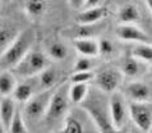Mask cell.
<instances>
[{
    "mask_svg": "<svg viewBox=\"0 0 152 133\" xmlns=\"http://www.w3.org/2000/svg\"><path fill=\"white\" fill-rule=\"evenodd\" d=\"M79 105L94 121L99 133H124L123 129H118L114 127L109 115L107 101L102 97V92H94L92 95L88 92L84 101Z\"/></svg>",
    "mask_w": 152,
    "mask_h": 133,
    "instance_id": "obj_1",
    "label": "cell"
},
{
    "mask_svg": "<svg viewBox=\"0 0 152 133\" xmlns=\"http://www.w3.org/2000/svg\"><path fill=\"white\" fill-rule=\"evenodd\" d=\"M35 42V32L31 28H27L22 32H18L17 37L9 45L4 53L0 55V67L3 69H12L22 59L26 57L28 51L32 50V45Z\"/></svg>",
    "mask_w": 152,
    "mask_h": 133,
    "instance_id": "obj_2",
    "label": "cell"
},
{
    "mask_svg": "<svg viewBox=\"0 0 152 133\" xmlns=\"http://www.w3.org/2000/svg\"><path fill=\"white\" fill-rule=\"evenodd\" d=\"M69 83L63 82L54 88L53 95L50 97L48 109L44 115V121L49 127H55L59 124H63V121L66 117L69 109Z\"/></svg>",
    "mask_w": 152,
    "mask_h": 133,
    "instance_id": "obj_3",
    "label": "cell"
},
{
    "mask_svg": "<svg viewBox=\"0 0 152 133\" xmlns=\"http://www.w3.org/2000/svg\"><path fill=\"white\" fill-rule=\"evenodd\" d=\"M46 67H49V58L39 50H31L26 54L22 60L12 68V73L23 79H28L37 76Z\"/></svg>",
    "mask_w": 152,
    "mask_h": 133,
    "instance_id": "obj_4",
    "label": "cell"
},
{
    "mask_svg": "<svg viewBox=\"0 0 152 133\" xmlns=\"http://www.w3.org/2000/svg\"><path fill=\"white\" fill-rule=\"evenodd\" d=\"M54 88L46 90V91H40L37 95H33L28 101H26V106H24L22 114L24 122L36 124L44 119V115L46 113V109H48Z\"/></svg>",
    "mask_w": 152,
    "mask_h": 133,
    "instance_id": "obj_5",
    "label": "cell"
},
{
    "mask_svg": "<svg viewBox=\"0 0 152 133\" xmlns=\"http://www.w3.org/2000/svg\"><path fill=\"white\" fill-rule=\"evenodd\" d=\"M128 114L134 127L143 133L151 131L152 127V108L151 102L130 101L128 105Z\"/></svg>",
    "mask_w": 152,
    "mask_h": 133,
    "instance_id": "obj_6",
    "label": "cell"
},
{
    "mask_svg": "<svg viewBox=\"0 0 152 133\" xmlns=\"http://www.w3.org/2000/svg\"><path fill=\"white\" fill-rule=\"evenodd\" d=\"M95 86L100 92L113 93L115 92L123 82V74L115 68H104L95 73L94 76Z\"/></svg>",
    "mask_w": 152,
    "mask_h": 133,
    "instance_id": "obj_7",
    "label": "cell"
},
{
    "mask_svg": "<svg viewBox=\"0 0 152 133\" xmlns=\"http://www.w3.org/2000/svg\"><path fill=\"white\" fill-rule=\"evenodd\" d=\"M109 115L114 124V127L118 129H123L124 126L128 122V105H126L125 97L119 92H113L111 96L107 100Z\"/></svg>",
    "mask_w": 152,
    "mask_h": 133,
    "instance_id": "obj_8",
    "label": "cell"
},
{
    "mask_svg": "<svg viewBox=\"0 0 152 133\" xmlns=\"http://www.w3.org/2000/svg\"><path fill=\"white\" fill-rule=\"evenodd\" d=\"M116 36L120 40L136 42V44H151V37L143 29L134 24H120L115 29Z\"/></svg>",
    "mask_w": 152,
    "mask_h": 133,
    "instance_id": "obj_9",
    "label": "cell"
},
{
    "mask_svg": "<svg viewBox=\"0 0 152 133\" xmlns=\"http://www.w3.org/2000/svg\"><path fill=\"white\" fill-rule=\"evenodd\" d=\"M125 96L130 101L136 102H151L152 91L150 85L141 81H133L125 86Z\"/></svg>",
    "mask_w": 152,
    "mask_h": 133,
    "instance_id": "obj_10",
    "label": "cell"
},
{
    "mask_svg": "<svg viewBox=\"0 0 152 133\" xmlns=\"http://www.w3.org/2000/svg\"><path fill=\"white\" fill-rule=\"evenodd\" d=\"M107 14L106 7L100 5L94 8H84L78 13L75 17V23L77 24H96L101 22Z\"/></svg>",
    "mask_w": 152,
    "mask_h": 133,
    "instance_id": "obj_11",
    "label": "cell"
},
{
    "mask_svg": "<svg viewBox=\"0 0 152 133\" xmlns=\"http://www.w3.org/2000/svg\"><path fill=\"white\" fill-rule=\"evenodd\" d=\"M17 111L15 101L10 96L0 98V124L4 131H8Z\"/></svg>",
    "mask_w": 152,
    "mask_h": 133,
    "instance_id": "obj_12",
    "label": "cell"
},
{
    "mask_svg": "<svg viewBox=\"0 0 152 133\" xmlns=\"http://www.w3.org/2000/svg\"><path fill=\"white\" fill-rule=\"evenodd\" d=\"M74 49L82 57L95 58L99 55V41L94 37L90 38H74L73 40Z\"/></svg>",
    "mask_w": 152,
    "mask_h": 133,
    "instance_id": "obj_13",
    "label": "cell"
},
{
    "mask_svg": "<svg viewBox=\"0 0 152 133\" xmlns=\"http://www.w3.org/2000/svg\"><path fill=\"white\" fill-rule=\"evenodd\" d=\"M146 63H142L134 59L132 57L124 59L121 62V65H120V72L123 76L126 77H130V78H137V77H141L146 73Z\"/></svg>",
    "mask_w": 152,
    "mask_h": 133,
    "instance_id": "obj_14",
    "label": "cell"
},
{
    "mask_svg": "<svg viewBox=\"0 0 152 133\" xmlns=\"http://www.w3.org/2000/svg\"><path fill=\"white\" fill-rule=\"evenodd\" d=\"M139 19H141V13L132 3L124 4L118 12V21L120 24H134Z\"/></svg>",
    "mask_w": 152,
    "mask_h": 133,
    "instance_id": "obj_15",
    "label": "cell"
},
{
    "mask_svg": "<svg viewBox=\"0 0 152 133\" xmlns=\"http://www.w3.org/2000/svg\"><path fill=\"white\" fill-rule=\"evenodd\" d=\"M37 86L41 88V91L51 90L56 86L58 82V72L54 68L46 67L44 71L37 74Z\"/></svg>",
    "mask_w": 152,
    "mask_h": 133,
    "instance_id": "obj_16",
    "label": "cell"
},
{
    "mask_svg": "<svg viewBox=\"0 0 152 133\" xmlns=\"http://www.w3.org/2000/svg\"><path fill=\"white\" fill-rule=\"evenodd\" d=\"M15 86H17V79L15 76L12 73V71L4 69L3 72H0V96L1 97L12 96Z\"/></svg>",
    "mask_w": 152,
    "mask_h": 133,
    "instance_id": "obj_17",
    "label": "cell"
},
{
    "mask_svg": "<svg viewBox=\"0 0 152 133\" xmlns=\"http://www.w3.org/2000/svg\"><path fill=\"white\" fill-rule=\"evenodd\" d=\"M35 95V86L33 82L31 83L28 79H24L23 82L17 83L15 88L12 96H13L14 101H19V102H26Z\"/></svg>",
    "mask_w": 152,
    "mask_h": 133,
    "instance_id": "obj_18",
    "label": "cell"
},
{
    "mask_svg": "<svg viewBox=\"0 0 152 133\" xmlns=\"http://www.w3.org/2000/svg\"><path fill=\"white\" fill-rule=\"evenodd\" d=\"M105 29V24L101 26V23L96 24H77V27L73 29V40L74 38H90L97 36L99 33Z\"/></svg>",
    "mask_w": 152,
    "mask_h": 133,
    "instance_id": "obj_19",
    "label": "cell"
},
{
    "mask_svg": "<svg viewBox=\"0 0 152 133\" xmlns=\"http://www.w3.org/2000/svg\"><path fill=\"white\" fill-rule=\"evenodd\" d=\"M90 88H88L87 83H70L69 85V90H68V95H69V100L73 104H81L84 101V98L87 97Z\"/></svg>",
    "mask_w": 152,
    "mask_h": 133,
    "instance_id": "obj_20",
    "label": "cell"
},
{
    "mask_svg": "<svg viewBox=\"0 0 152 133\" xmlns=\"http://www.w3.org/2000/svg\"><path fill=\"white\" fill-rule=\"evenodd\" d=\"M132 58L142 63H151L152 48L151 44H136L132 49Z\"/></svg>",
    "mask_w": 152,
    "mask_h": 133,
    "instance_id": "obj_21",
    "label": "cell"
},
{
    "mask_svg": "<svg viewBox=\"0 0 152 133\" xmlns=\"http://www.w3.org/2000/svg\"><path fill=\"white\" fill-rule=\"evenodd\" d=\"M48 3L46 0H28L26 3V12L32 18H40L45 14Z\"/></svg>",
    "mask_w": 152,
    "mask_h": 133,
    "instance_id": "obj_22",
    "label": "cell"
},
{
    "mask_svg": "<svg viewBox=\"0 0 152 133\" xmlns=\"http://www.w3.org/2000/svg\"><path fill=\"white\" fill-rule=\"evenodd\" d=\"M18 35V31L15 28L10 27H0V55L5 51L13 40Z\"/></svg>",
    "mask_w": 152,
    "mask_h": 133,
    "instance_id": "obj_23",
    "label": "cell"
},
{
    "mask_svg": "<svg viewBox=\"0 0 152 133\" xmlns=\"http://www.w3.org/2000/svg\"><path fill=\"white\" fill-rule=\"evenodd\" d=\"M68 55V48L60 41H55L53 44H50L49 50H48V58L53 59V60L60 62L64 60Z\"/></svg>",
    "mask_w": 152,
    "mask_h": 133,
    "instance_id": "obj_24",
    "label": "cell"
},
{
    "mask_svg": "<svg viewBox=\"0 0 152 133\" xmlns=\"http://www.w3.org/2000/svg\"><path fill=\"white\" fill-rule=\"evenodd\" d=\"M61 133H84L83 124L73 115H66L63 121Z\"/></svg>",
    "mask_w": 152,
    "mask_h": 133,
    "instance_id": "obj_25",
    "label": "cell"
},
{
    "mask_svg": "<svg viewBox=\"0 0 152 133\" xmlns=\"http://www.w3.org/2000/svg\"><path fill=\"white\" fill-rule=\"evenodd\" d=\"M9 133H28L27 129V126H26V122L22 117V113L17 109L14 117H13V121L10 123V127H9Z\"/></svg>",
    "mask_w": 152,
    "mask_h": 133,
    "instance_id": "obj_26",
    "label": "cell"
},
{
    "mask_svg": "<svg viewBox=\"0 0 152 133\" xmlns=\"http://www.w3.org/2000/svg\"><path fill=\"white\" fill-rule=\"evenodd\" d=\"M99 41V55H102L104 58H113L116 53V48L114 42L109 38H101Z\"/></svg>",
    "mask_w": 152,
    "mask_h": 133,
    "instance_id": "obj_27",
    "label": "cell"
},
{
    "mask_svg": "<svg viewBox=\"0 0 152 133\" xmlns=\"http://www.w3.org/2000/svg\"><path fill=\"white\" fill-rule=\"evenodd\" d=\"M95 73L92 71H87V72H74L70 76V83H87L91 79H94Z\"/></svg>",
    "mask_w": 152,
    "mask_h": 133,
    "instance_id": "obj_28",
    "label": "cell"
},
{
    "mask_svg": "<svg viewBox=\"0 0 152 133\" xmlns=\"http://www.w3.org/2000/svg\"><path fill=\"white\" fill-rule=\"evenodd\" d=\"M94 60L92 58H87V57H81L77 59L74 65V72H87L91 71L92 67H94Z\"/></svg>",
    "mask_w": 152,
    "mask_h": 133,
    "instance_id": "obj_29",
    "label": "cell"
},
{
    "mask_svg": "<svg viewBox=\"0 0 152 133\" xmlns=\"http://www.w3.org/2000/svg\"><path fill=\"white\" fill-rule=\"evenodd\" d=\"M69 5L75 10H82L86 5V0H68Z\"/></svg>",
    "mask_w": 152,
    "mask_h": 133,
    "instance_id": "obj_30",
    "label": "cell"
},
{
    "mask_svg": "<svg viewBox=\"0 0 152 133\" xmlns=\"http://www.w3.org/2000/svg\"><path fill=\"white\" fill-rule=\"evenodd\" d=\"M105 0H86V5L84 8H94V7H100ZM83 8V9H84Z\"/></svg>",
    "mask_w": 152,
    "mask_h": 133,
    "instance_id": "obj_31",
    "label": "cell"
},
{
    "mask_svg": "<svg viewBox=\"0 0 152 133\" xmlns=\"http://www.w3.org/2000/svg\"><path fill=\"white\" fill-rule=\"evenodd\" d=\"M146 5H147V8L151 10L152 9V0H146Z\"/></svg>",
    "mask_w": 152,
    "mask_h": 133,
    "instance_id": "obj_32",
    "label": "cell"
},
{
    "mask_svg": "<svg viewBox=\"0 0 152 133\" xmlns=\"http://www.w3.org/2000/svg\"><path fill=\"white\" fill-rule=\"evenodd\" d=\"M128 133H143V132H141L139 129H137V128H132V129H130Z\"/></svg>",
    "mask_w": 152,
    "mask_h": 133,
    "instance_id": "obj_33",
    "label": "cell"
},
{
    "mask_svg": "<svg viewBox=\"0 0 152 133\" xmlns=\"http://www.w3.org/2000/svg\"><path fill=\"white\" fill-rule=\"evenodd\" d=\"M0 133H5V131H4L3 128H1V126H0Z\"/></svg>",
    "mask_w": 152,
    "mask_h": 133,
    "instance_id": "obj_34",
    "label": "cell"
}]
</instances>
